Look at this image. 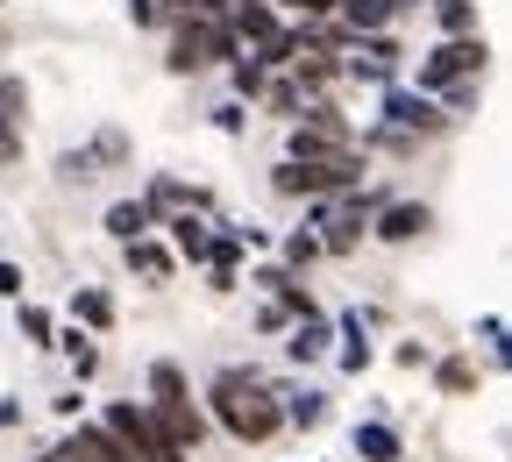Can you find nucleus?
Masks as SVG:
<instances>
[{"label":"nucleus","instance_id":"obj_18","mask_svg":"<svg viewBox=\"0 0 512 462\" xmlns=\"http://www.w3.org/2000/svg\"><path fill=\"white\" fill-rule=\"evenodd\" d=\"M72 313L93 327V335H100V327H114V299H107V292H93V285H79V292H72Z\"/></svg>","mask_w":512,"mask_h":462},{"label":"nucleus","instance_id":"obj_1","mask_svg":"<svg viewBox=\"0 0 512 462\" xmlns=\"http://www.w3.org/2000/svg\"><path fill=\"white\" fill-rule=\"evenodd\" d=\"M207 406H214V420H221L242 448H264V441L285 427L278 391H264L249 370H221V377H214V391H207Z\"/></svg>","mask_w":512,"mask_h":462},{"label":"nucleus","instance_id":"obj_16","mask_svg":"<svg viewBox=\"0 0 512 462\" xmlns=\"http://www.w3.org/2000/svg\"><path fill=\"white\" fill-rule=\"evenodd\" d=\"M384 114H392V128H441V114H434L420 93H392V107H384Z\"/></svg>","mask_w":512,"mask_h":462},{"label":"nucleus","instance_id":"obj_13","mask_svg":"<svg viewBox=\"0 0 512 462\" xmlns=\"http://www.w3.org/2000/svg\"><path fill=\"white\" fill-rule=\"evenodd\" d=\"M207 249H214V235H207V221H200V214H178V221H171V256L207 263Z\"/></svg>","mask_w":512,"mask_h":462},{"label":"nucleus","instance_id":"obj_2","mask_svg":"<svg viewBox=\"0 0 512 462\" xmlns=\"http://www.w3.org/2000/svg\"><path fill=\"white\" fill-rule=\"evenodd\" d=\"M221 57H242L228 15H185L178 36H171V72H200V64H221Z\"/></svg>","mask_w":512,"mask_h":462},{"label":"nucleus","instance_id":"obj_15","mask_svg":"<svg viewBox=\"0 0 512 462\" xmlns=\"http://www.w3.org/2000/svg\"><path fill=\"white\" fill-rule=\"evenodd\" d=\"M434 384L448 391V399H470V391H477V363L470 356H441L434 363Z\"/></svg>","mask_w":512,"mask_h":462},{"label":"nucleus","instance_id":"obj_20","mask_svg":"<svg viewBox=\"0 0 512 462\" xmlns=\"http://www.w3.org/2000/svg\"><path fill=\"white\" fill-rule=\"evenodd\" d=\"M22 306V299H15ZM22 342H36V349H57V320L43 313V306H22Z\"/></svg>","mask_w":512,"mask_h":462},{"label":"nucleus","instance_id":"obj_11","mask_svg":"<svg viewBox=\"0 0 512 462\" xmlns=\"http://www.w3.org/2000/svg\"><path fill=\"white\" fill-rule=\"evenodd\" d=\"M143 406H192V384H185V370L164 356V363H150V399Z\"/></svg>","mask_w":512,"mask_h":462},{"label":"nucleus","instance_id":"obj_19","mask_svg":"<svg viewBox=\"0 0 512 462\" xmlns=\"http://www.w3.org/2000/svg\"><path fill=\"white\" fill-rule=\"evenodd\" d=\"M434 15L448 36H477V0H434Z\"/></svg>","mask_w":512,"mask_h":462},{"label":"nucleus","instance_id":"obj_25","mask_svg":"<svg viewBox=\"0 0 512 462\" xmlns=\"http://www.w3.org/2000/svg\"><path fill=\"white\" fill-rule=\"evenodd\" d=\"M370 363V342H363V320H349V349H342V370H363Z\"/></svg>","mask_w":512,"mask_h":462},{"label":"nucleus","instance_id":"obj_10","mask_svg":"<svg viewBox=\"0 0 512 462\" xmlns=\"http://www.w3.org/2000/svg\"><path fill=\"white\" fill-rule=\"evenodd\" d=\"M150 228H157L150 200H114V207H107V235H114V242H136V235H150Z\"/></svg>","mask_w":512,"mask_h":462},{"label":"nucleus","instance_id":"obj_8","mask_svg":"<svg viewBox=\"0 0 512 462\" xmlns=\"http://www.w3.org/2000/svg\"><path fill=\"white\" fill-rule=\"evenodd\" d=\"M121 256H128V278H143V285H171V271H178V256L164 242H150V235L121 242Z\"/></svg>","mask_w":512,"mask_h":462},{"label":"nucleus","instance_id":"obj_30","mask_svg":"<svg viewBox=\"0 0 512 462\" xmlns=\"http://www.w3.org/2000/svg\"><path fill=\"white\" fill-rule=\"evenodd\" d=\"M0 8H8V0H0Z\"/></svg>","mask_w":512,"mask_h":462},{"label":"nucleus","instance_id":"obj_6","mask_svg":"<svg viewBox=\"0 0 512 462\" xmlns=\"http://www.w3.org/2000/svg\"><path fill=\"white\" fill-rule=\"evenodd\" d=\"M150 420H157V434L178 455H200V441H207V413L200 406H150Z\"/></svg>","mask_w":512,"mask_h":462},{"label":"nucleus","instance_id":"obj_3","mask_svg":"<svg viewBox=\"0 0 512 462\" xmlns=\"http://www.w3.org/2000/svg\"><path fill=\"white\" fill-rule=\"evenodd\" d=\"M363 185V157L342 150V157H320V164H278V192H292V200H328V192H356Z\"/></svg>","mask_w":512,"mask_h":462},{"label":"nucleus","instance_id":"obj_23","mask_svg":"<svg viewBox=\"0 0 512 462\" xmlns=\"http://www.w3.org/2000/svg\"><path fill=\"white\" fill-rule=\"evenodd\" d=\"M235 93L242 100H264V64H256V57H235Z\"/></svg>","mask_w":512,"mask_h":462},{"label":"nucleus","instance_id":"obj_5","mask_svg":"<svg viewBox=\"0 0 512 462\" xmlns=\"http://www.w3.org/2000/svg\"><path fill=\"white\" fill-rule=\"evenodd\" d=\"M470 72H484V43H477V36H448V43L420 64V93H448V86L470 79Z\"/></svg>","mask_w":512,"mask_h":462},{"label":"nucleus","instance_id":"obj_24","mask_svg":"<svg viewBox=\"0 0 512 462\" xmlns=\"http://www.w3.org/2000/svg\"><path fill=\"white\" fill-rule=\"evenodd\" d=\"M285 420H292V427H320V420H328V406H320L313 391H306V399H292V406H285Z\"/></svg>","mask_w":512,"mask_h":462},{"label":"nucleus","instance_id":"obj_17","mask_svg":"<svg viewBox=\"0 0 512 462\" xmlns=\"http://www.w3.org/2000/svg\"><path fill=\"white\" fill-rule=\"evenodd\" d=\"M356 455H363V462H399V434L370 420V427H356Z\"/></svg>","mask_w":512,"mask_h":462},{"label":"nucleus","instance_id":"obj_7","mask_svg":"<svg viewBox=\"0 0 512 462\" xmlns=\"http://www.w3.org/2000/svg\"><path fill=\"white\" fill-rule=\"evenodd\" d=\"M22 114H29V93L22 79H0V171L22 157Z\"/></svg>","mask_w":512,"mask_h":462},{"label":"nucleus","instance_id":"obj_28","mask_svg":"<svg viewBox=\"0 0 512 462\" xmlns=\"http://www.w3.org/2000/svg\"><path fill=\"white\" fill-rule=\"evenodd\" d=\"M0 299H22V263L0 256Z\"/></svg>","mask_w":512,"mask_h":462},{"label":"nucleus","instance_id":"obj_21","mask_svg":"<svg viewBox=\"0 0 512 462\" xmlns=\"http://www.w3.org/2000/svg\"><path fill=\"white\" fill-rule=\"evenodd\" d=\"M43 462H93V427H79V434H64Z\"/></svg>","mask_w":512,"mask_h":462},{"label":"nucleus","instance_id":"obj_14","mask_svg":"<svg viewBox=\"0 0 512 462\" xmlns=\"http://www.w3.org/2000/svg\"><path fill=\"white\" fill-rule=\"evenodd\" d=\"M285 356H292V363L328 356V320H320V313H313V320H299V327H292V342H285Z\"/></svg>","mask_w":512,"mask_h":462},{"label":"nucleus","instance_id":"obj_27","mask_svg":"<svg viewBox=\"0 0 512 462\" xmlns=\"http://www.w3.org/2000/svg\"><path fill=\"white\" fill-rule=\"evenodd\" d=\"M278 8H285V15H306V22H313V15H335L342 0H278Z\"/></svg>","mask_w":512,"mask_h":462},{"label":"nucleus","instance_id":"obj_29","mask_svg":"<svg viewBox=\"0 0 512 462\" xmlns=\"http://www.w3.org/2000/svg\"><path fill=\"white\" fill-rule=\"evenodd\" d=\"M22 420V406H0V427H15Z\"/></svg>","mask_w":512,"mask_h":462},{"label":"nucleus","instance_id":"obj_26","mask_svg":"<svg viewBox=\"0 0 512 462\" xmlns=\"http://www.w3.org/2000/svg\"><path fill=\"white\" fill-rule=\"evenodd\" d=\"M93 462H136V455H128V448H121L107 427H93Z\"/></svg>","mask_w":512,"mask_h":462},{"label":"nucleus","instance_id":"obj_22","mask_svg":"<svg viewBox=\"0 0 512 462\" xmlns=\"http://www.w3.org/2000/svg\"><path fill=\"white\" fill-rule=\"evenodd\" d=\"M306 263H320V235H306V228H299V235L285 242V271H306Z\"/></svg>","mask_w":512,"mask_h":462},{"label":"nucleus","instance_id":"obj_9","mask_svg":"<svg viewBox=\"0 0 512 462\" xmlns=\"http://www.w3.org/2000/svg\"><path fill=\"white\" fill-rule=\"evenodd\" d=\"M427 221H434V214H427L420 200H392V207H377V214H370V235H377V242H413Z\"/></svg>","mask_w":512,"mask_h":462},{"label":"nucleus","instance_id":"obj_12","mask_svg":"<svg viewBox=\"0 0 512 462\" xmlns=\"http://www.w3.org/2000/svg\"><path fill=\"white\" fill-rule=\"evenodd\" d=\"M399 8H406V0H342V8H335V15H342V22H349L356 36H377V29H384V22H392Z\"/></svg>","mask_w":512,"mask_h":462},{"label":"nucleus","instance_id":"obj_4","mask_svg":"<svg viewBox=\"0 0 512 462\" xmlns=\"http://www.w3.org/2000/svg\"><path fill=\"white\" fill-rule=\"evenodd\" d=\"M128 455H136V462H185L164 434H157V420H150V406H136V399H121V406H107V420H100Z\"/></svg>","mask_w":512,"mask_h":462}]
</instances>
